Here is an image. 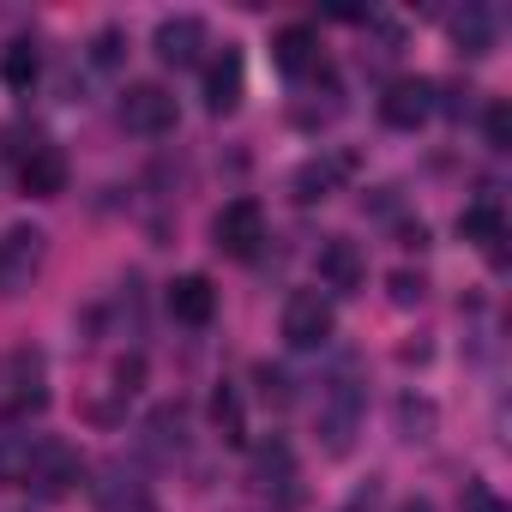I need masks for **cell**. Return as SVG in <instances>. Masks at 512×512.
<instances>
[{
    "label": "cell",
    "instance_id": "9c48e42d",
    "mask_svg": "<svg viewBox=\"0 0 512 512\" xmlns=\"http://www.w3.org/2000/svg\"><path fill=\"white\" fill-rule=\"evenodd\" d=\"M314 266H320V284H326L332 296H356V290L368 284V260H362V247H356L350 235H326Z\"/></svg>",
    "mask_w": 512,
    "mask_h": 512
},
{
    "label": "cell",
    "instance_id": "f1b7e54d",
    "mask_svg": "<svg viewBox=\"0 0 512 512\" xmlns=\"http://www.w3.org/2000/svg\"><path fill=\"white\" fill-rule=\"evenodd\" d=\"M392 296H398L404 308H410V302H422V278H410V272H398V278H392Z\"/></svg>",
    "mask_w": 512,
    "mask_h": 512
},
{
    "label": "cell",
    "instance_id": "8fae6325",
    "mask_svg": "<svg viewBox=\"0 0 512 512\" xmlns=\"http://www.w3.org/2000/svg\"><path fill=\"white\" fill-rule=\"evenodd\" d=\"M151 49H157V61H163V67H199L205 25H199L193 13H181V19H163V25H157V37H151Z\"/></svg>",
    "mask_w": 512,
    "mask_h": 512
},
{
    "label": "cell",
    "instance_id": "277c9868",
    "mask_svg": "<svg viewBox=\"0 0 512 512\" xmlns=\"http://www.w3.org/2000/svg\"><path fill=\"white\" fill-rule=\"evenodd\" d=\"M79 470H85V464H79L73 446H61V440H31L19 476H25V488H37L43 500H61V494L79 482Z\"/></svg>",
    "mask_w": 512,
    "mask_h": 512
},
{
    "label": "cell",
    "instance_id": "ffe728a7",
    "mask_svg": "<svg viewBox=\"0 0 512 512\" xmlns=\"http://www.w3.org/2000/svg\"><path fill=\"white\" fill-rule=\"evenodd\" d=\"M103 512H157V500L145 494L139 476H121V470H115V482L103 488Z\"/></svg>",
    "mask_w": 512,
    "mask_h": 512
},
{
    "label": "cell",
    "instance_id": "4316f807",
    "mask_svg": "<svg viewBox=\"0 0 512 512\" xmlns=\"http://www.w3.org/2000/svg\"><path fill=\"white\" fill-rule=\"evenodd\" d=\"M25 470V446H7V440H0V482H13Z\"/></svg>",
    "mask_w": 512,
    "mask_h": 512
},
{
    "label": "cell",
    "instance_id": "30bf717a",
    "mask_svg": "<svg viewBox=\"0 0 512 512\" xmlns=\"http://www.w3.org/2000/svg\"><path fill=\"white\" fill-rule=\"evenodd\" d=\"M19 187H25L31 199H55V193H67V151L49 145V139L25 145V157H19Z\"/></svg>",
    "mask_w": 512,
    "mask_h": 512
},
{
    "label": "cell",
    "instance_id": "5b68a950",
    "mask_svg": "<svg viewBox=\"0 0 512 512\" xmlns=\"http://www.w3.org/2000/svg\"><path fill=\"white\" fill-rule=\"evenodd\" d=\"M332 326H338V314H332L326 290H296L284 302V338H290V350H320L332 338Z\"/></svg>",
    "mask_w": 512,
    "mask_h": 512
},
{
    "label": "cell",
    "instance_id": "9a60e30c",
    "mask_svg": "<svg viewBox=\"0 0 512 512\" xmlns=\"http://www.w3.org/2000/svg\"><path fill=\"white\" fill-rule=\"evenodd\" d=\"M344 169H350V157H314V163H302V169H296V181H290V187H296V199H302V205H314V199H326V193L338 187V175H344Z\"/></svg>",
    "mask_w": 512,
    "mask_h": 512
},
{
    "label": "cell",
    "instance_id": "ba28073f",
    "mask_svg": "<svg viewBox=\"0 0 512 512\" xmlns=\"http://www.w3.org/2000/svg\"><path fill=\"white\" fill-rule=\"evenodd\" d=\"M121 127L139 133V139H157L175 127V97L163 85H127L121 91Z\"/></svg>",
    "mask_w": 512,
    "mask_h": 512
},
{
    "label": "cell",
    "instance_id": "5bb4252c",
    "mask_svg": "<svg viewBox=\"0 0 512 512\" xmlns=\"http://www.w3.org/2000/svg\"><path fill=\"white\" fill-rule=\"evenodd\" d=\"M211 308H217L211 278L187 272V278H175V284H169V314H175L181 326H205V320H211Z\"/></svg>",
    "mask_w": 512,
    "mask_h": 512
},
{
    "label": "cell",
    "instance_id": "603a6c76",
    "mask_svg": "<svg viewBox=\"0 0 512 512\" xmlns=\"http://www.w3.org/2000/svg\"><path fill=\"white\" fill-rule=\"evenodd\" d=\"M398 422H404V440H422V434L434 428V404H416V398H404V404H398Z\"/></svg>",
    "mask_w": 512,
    "mask_h": 512
},
{
    "label": "cell",
    "instance_id": "44dd1931",
    "mask_svg": "<svg viewBox=\"0 0 512 512\" xmlns=\"http://www.w3.org/2000/svg\"><path fill=\"white\" fill-rule=\"evenodd\" d=\"M253 476H260L266 488H272V482H296V458H290V446H284V440L260 446V458H253Z\"/></svg>",
    "mask_w": 512,
    "mask_h": 512
},
{
    "label": "cell",
    "instance_id": "7402d4cb",
    "mask_svg": "<svg viewBox=\"0 0 512 512\" xmlns=\"http://www.w3.org/2000/svg\"><path fill=\"white\" fill-rule=\"evenodd\" d=\"M211 422L223 428V440H241V392L235 386H217L211 392Z\"/></svg>",
    "mask_w": 512,
    "mask_h": 512
},
{
    "label": "cell",
    "instance_id": "3957f363",
    "mask_svg": "<svg viewBox=\"0 0 512 512\" xmlns=\"http://www.w3.org/2000/svg\"><path fill=\"white\" fill-rule=\"evenodd\" d=\"M356 428H362V386H356V374H338V380H326V392H320V434H326V452H350V446H356Z\"/></svg>",
    "mask_w": 512,
    "mask_h": 512
},
{
    "label": "cell",
    "instance_id": "7a4b0ae2",
    "mask_svg": "<svg viewBox=\"0 0 512 512\" xmlns=\"http://www.w3.org/2000/svg\"><path fill=\"white\" fill-rule=\"evenodd\" d=\"M43 260H49V235L37 223H13L0 235V296H25Z\"/></svg>",
    "mask_w": 512,
    "mask_h": 512
},
{
    "label": "cell",
    "instance_id": "6da1fadb",
    "mask_svg": "<svg viewBox=\"0 0 512 512\" xmlns=\"http://www.w3.org/2000/svg\"><path fill=\"white\" fill-rule=\"evenodd\" d=\"M43 410H49L43 356L37 350H7L0 356V422H31Z\"/></svg>",
    "mask_w": 512,
    "mask_h": 512
},
{
    "label": "cell",
    "instance_id": "d6986e66",
    "mask_svg": "<svg viewBox=\"0 0 512 512\" xmlns=\"http://www.w3.org/2000/svg\"><path fill=\"white\" fill-rule=\"evenodd\" d=\"M181 428H187V416H181V404H163V410H157V416L145 422V446L169 458V452H181Z\"/></svg>",
    "mask_w": 512,
    "mask_h": 512
},
{
    "label": "cell",
    "instance_id": "4fadbf2b",
    "mask_svg": "<svg viewBox=\"0 0 512 512\" xmlns=\"http://www.w3.org/2000/svg\"><path fill=\"white\" fill-rule=\"evenodd\" d=\"M272 61H278L290 79H308V73L320 67V37H314L308 25H284L278 43H272Z\"/></svg>",
    "mask_w": 512,
    "mask_h": 512
},
{
    "label": "cell",
    "instance_id": "e0dca14e",
    "mask_svg": "<svg viewBox=\"0 0 512 512\" xmlns=\"http://www.w3.org/2000/svg\"><path fill=\"white\" fill-rule=\"evenodd\" d=\"M37 73H43L37 43H31V37H13V43H7V55H0V79H7L13 91H31V85H37Z\"/></svg>",
    "mask_w": 512,
    "mask_h": 512
},
{
    "label": "cell",
    "instance_id": "8992f818",
    "mask_svg": "<svg viewBox=\"0 0 512 512\" xmlns=\"http://www.w3.org/2000/svg\"><path fill=\"white\" fill-rule=\"evenodd\" d=\"M211 241L229 253V260H247V253L266 241V211H260V199H229V205L211 217Z\"/></svg>",
    "mask_w": 512,
    "mask_h": 512
},
{
    "label": "cell",
    "instance_id": "52a82bcc",
    "mask_svg": "<svg viewBox=\"0 0 512 512\" xmlns=\"http://www.w3.org/2000/svg\"><path fill=\"white\" fill-rule=\"evenodd\" d=\"M434 109H440V85L434 79H392L386 97H380V121L398 127V133H416Z\"/></svg>",
    "mask_w": 512,
    "mask_h": 512
},
{
    "label": "cell",
    "instance_id": "ac0fdd59",
    "mask_svg": "<svg viewBox=\"0 0 512 512\" xmlns=\"http://www.w3.org/2000/svg\"><path fill=\"white\" fill-rule=\"evenodd\" d=\"M452 37H458L464 55H488V49H494V13H488V7H464V13L452 19Z\"/></svg>",
    "mask_w": 512,
    "mask_h": 512
},
{
    "label": "cell",
    "instance_id": "7c38bea8",
    "mask_svg": "<svg viewBox=\"0 0 512 512\" xmlns=\"http://www.w3.org/2000/svg\"><path fill=\"white\" fill-rule=\"evenodd\" d=\"M235 103H241V55L223 49V55L205 61V109L211 115H229Z\"/></svg>",
    "mask_w": 512,
    "mask_h": 512
},
{
    "label": "cell",
    "instance_id": "d4e9b609",
    "mask_svg": "<svg viewBox=\"0 0 512 512\" xmlns=\"http://www.w3.org/2000/svg\"><path fill=\"white\" fill-rule=\"evenodd\" d=\"M121 49H127V37L109 25V31H97V43H91V61H97V67H121Z\"/></svg>",
    "mask_w": 512,
    "mask_h": 512
},
{
    "label": "cell",
    "instance_id": "83f0119b",
    "mask_svg": "<svg viewBox=\"0 0 512 512\" xmlns=\"http://www.w3.org/2000/svg\"><path fill=\"white\" fill-rule=\"evenodd\" d=\"M139 380H145V362H139V356L115 368V392H139Z\"/></svg>",
    "mask_w": 512,
    "mask_h": 512
},
{
    "label": "cell",
    "instance_id": "4dcf8cb0",
    "mask_svg": "<svg viewBox=\"0 0 512 512\" xmlns=\"http://www.w3.org/2000/svg\"><path fill=\"white\" fill-rule=\"evenodd\" d=\"M398 512H434V506H428V500H404Z\"/></svg>",
    "mask_w": 512,
    "mask_h": 512
},
{
    "label": "cell",
    "instance_id": "cb8c5ba5",
    "mask_svg": "<svg viewBox=\"0 0 512 512\" xmlns=\"http://www.w3.org/2000/svg\"><path fill=\"white\" fill-rule=\"evenodd\" d=\"M458 512H512L488 482H464V500H458Z\"/></svg>",
    "mask_w": 512,
    "mask_h": 512
},
{
    "label": "cell",
    "instance_id": "2e32d148",
    "mask_svg": "<svg viewBox=\"0 0 512 512\" xmlns=\"http://www.w3.org/2000/svg\"><path fill=\"white\" fill-rule=\"evenodd\" d=\"M458 235H464V241H482V247H494V253H500V241H506V217H500V205H494V199L464 205Z\"/></svg>",
    "mask_w": 512,
    "mask_h": 512
},
{
    "label": "cell",
    "instance_id": "f546056e",
    "mask_svg": "<svg viewBox=\"0 0 512 512\" xmlns=\"http://www.w3.org/2000/svg\"><path fill=\"white\" fill-rule=\"evenodd\" d=\"M374 500H380V482H368V488H356L338 512H374Z\"/></svg>",
    "mask_w": 512,
    "mask_h": 512
},
{
    "label": "cell",
    "instance_id": "484cf974",
    "mask_svg": "<svg viewBox=\"0 0 512 512\" xmlns=\"http://www.w3.org/2000/svg\"><path fill=\"white\" fill-rule=\"evenodd\" d=\"M482 133H488V145H494V151H506V139H512V115H506V103H488Z\"/></svg>",
    "mask_w": 512,
    "mask_h": 512
}]
</instances>
